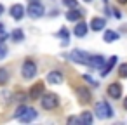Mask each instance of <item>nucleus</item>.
I'll return each instance as SVG.
<instances>
[{"label": "nucleus", "instance_id": "nucleus-17", "mask_svg": "<svg viewBox=\"0 0 127 125\" xmlns=\"http://www.w3.org/2000/svg\"><path fill=\"white\" fill-rule=\"evenodd\" d=\"M78 122H80L82 125H91V123H92V113H91V111H82Z\"/></svg>", "mask_w": 127, "mask_h": 125}, {"label": "nucleus", "instance_id": "nucleus-28", "mask_svg": "<svg viewBox=\"0 0 127 125\" xmlns=\"http://www.w3.org/2000/svg\"><path fill=\"white\" fill-rule=\"evenodd\" d=\"M2 14H4V5L0 4V16H2Z\"/></svg>", "mask_w": 127, "mask_h": 125}, {"label": "nucleus", "instance_id": "nucleus-12", "mask_svg": "<svg viewBox=\"0 0 127 125\" xmlns=\"http://www.w3.org/2000/svg\"><path fill=\"white\" fill-rule=\"evenodd\" d=\"M35 118H37V111H35L33 108H26V111L19 116V122L28 123V122H32V120H35Z\"/></svg>", "mask_w": 127, "mask_h": 125}, {"label": "nucleus", "instance_id": "nucleus-16", "mask_svg": "<svg viewBox=\"0 0 127 125\" xmlns=\"http://www.w3.org/2000/svg\"><path fill=\"white\" fill-rule=\"evenodd\" d=\"M77 94H78V97H80L82 102H89V101H91V92H89V89L78 87V89H77Z\"/></svg>", "mask_w": 127, "mask_h": 125}, {"label": "nucleus", "instance_id": "nucleus-19", "mask_svg": "<svg viewBox=\"0 0 127 125\" xmlns=\"http://www.w3.org/2000/svg\"><path fill=\"white\" fill-rule=\"evenodd\" d=\"M9 82V71L7 68H0V85H5Z\"/></svg>", "mask_w": 127, "mask_h": 125}, {"label": "nucleus", "instance_id": "nucleus-9", "mask_svg": "<svg viewBox=\"0 0 127 125\" xmlns=\"http://www.w3.org/2000/svg\"><path fill=\"white\" fill-rule=\"evenodd\" d=\"M11 16H12L16 21L23 19V16H25V7H23L21 4H14V5L11 7Z\"/></svg>", "mask_w": 127, "mask_h": 125}, {"label": "nucleus", "instance_id": "nucleus-14", "mask_svg": "<svg viewBox=\"0 0 127 125\" xmlns=\"http://www.w3.org/2000/svg\"><path fill=\"white\" fill-rule=\"evenodd\" d=\"M73 33H75V37H85V33H87V25H85L84 21H78V23L75 25Z\"/></svg>", "mask_w": 127, "mask_h": 125}, {"label": "nucleus", "instance_id": "nucleus-2", "mask_svg": "<svg viewBox=\"0 0 127 125\" xmlns=\"http://www.w3.org/2000/svg\"><path fill=\"white\" fill-rule=\"evenodd\" d=\"M21 75L26 78V80H30V78H33L35 75H37V64L32 61V59H26L25 63H23V68H21Z\"/></svg>", "mask_w": 127, "mask_h": 125}, {"label": "nucleus", "instance_id": "nucleus-26", "mask_svg": "<svg viewBox=\"0 0 127 125\" xmlns=\"http://www.w3.org/2000/svg\"><path fill=\"white\" fill-rule=\"evenodd\" d=\"M113 16H115V18H117V19H120V18H122V12H120V11H117V9H115V11H113Z\"/></svg>", "mask_w": 127, "mask_h": 125}, {"label": "nucleus", "instance_id": "nucleus-31", "mask_svg": "<svg viewBox=\"0 0 127 125\" xmlns=\"http://www.w3.org/2000/svg\"><path fill=\"white\" fill-rule=\"evenodd\" d=\"M32 2H38V0H32Z\"/></svg>", "mask_w": 127, "mask_h": 125}, {"label": "nucleus", "instance_id": "nucleus-21", "mask_svg": "<svg viewBox=\"0 0 127 125\" xmlns=\"http://www.w3.org/2000/svg\"><path fill=\"white\" fill-rule=\"evenodd\" d=\"M118 76H120V78H127V63L120 64V68H118Z\"/></svg>", "mask_w": 127, "mask_h": 125}, {"label": "nucleus", "instance_id": "nucleus-4", "mask_svg": "<svg viewBox=\"0 0 127 125\" xmlns=\"http://www.w3.org/2000/svg\"><path fill=\"white\" fill-rule=\"evenodd\" d=\"M44 12H45V9H44V5H42L40 2H32V4L28 5V16L33 18V19L42 18Z\"/></svg>", "mask_w": 127, "mask_h": 125}, {"label": "nucleus", "instance_id": "nucleus-27", "mask_svg": "<svg viewBox=\"0 0 127 125\" xmlns=\"http://www.w3.org/2000/svg\"><path fill=\"white\" fill-rule=\"evenodd\" d=\"M2 33H5V30H4V25L0 23V35H2Z\"/></svg>", "mask_w": 127, "mask_h": 125}, {"label": "nucleus", "instance_id": "nucleus-22", "mask_svg": "<svg viewBox=\"0 0 127 125\" xmlns=\"http://www.w3.org/2000/svg\"><path fill=\"white\" fill-rule=\"evenodd\" d=\"M63 4H64L66 7L73 9V7H77V0H63Z\"/></svg>", "mask_w": 127, "mask_h": 125}, {"label": "nucleus", "instance_id": "nucleus-32", "mask_svg": "<svg viewBox=\"0 0 127 125\" xmlns=\"http://www.w3.org/2000/svg\"><path fill=\"white\" fill-rule=\"evenodd\" d=\"M85 2H91V0H85Z\"/></svg>", "mask_w": 127, "mask_h": 125}, {"label": "nucleus", "instance_id": "nucleus-18", "mask_svg": "<svg viewBox=\"0 0 127 125\" xmlns=\"http://www.w3.org/2000/svg\"><path fill=\"white\" fill-rule=\"evenodd\" d=\"M115 40H118V33L113 31V30H106V31H104V42L111 44V42H115Z\"/></svg>", "mask_w": 127, "mask_h": 125}, {"label": "nucleus", "instance_id": "nucleus-25", "mask_svg": "<svg viewBox=\"0 0 127 125\" xmlns=\"http://www.w3.org/2000/svg\"><path fill=\"white\" fill-rule=\"evenodd\" d=\"M84 78H85V80H87L89 83H92V85H97V83H96V82H94V80H92V78H91L89 75H84Z\"/></svg>", "mask_w": 127, "mask_h": 125}, {"label": "nucleus", "instance_id": "nucleus-1", "mask_svg": "<svg viewBox=\"0 0 127 125\" xmlns=\"http://www.w3.org/2000/svg\"><path fill=\"white\" fill-rule=\"evenodd\" d=\"M94 111H96V116L97 118H111L113 116V109H111V106L106 101H99L96 104Z\"/></svg>", "mask_w": 127, "mask_h": 125}, {"label": "nucleus", "instance_id": "nucleus-29", "mask_svg": "<svg viewBox=\"0 0 127 125\" xmlns=\"http://www.w3.org/2000/svg\"><path fill=\"white\" fill-rule=\"evenodd\" d=\"M124 108H125V109H127V97H125V99H124Z\"/></svg>", "mask_w": 127, "mask_h": 125}, {"label": "nucleus", "instance_id": "nucleus-6", "mask_svg": "<svg viewBox=\"0 0 127 125\" xmlns=\"http://www.w3.org/2000/svg\"><path fill=\"white\" fill-rule=\"evenodd\" d=\"M106 92H108V96H110V97H113V99L122 97V83H118V82L110 83V85H108V89H106Z\"/></svg>", "mask_w": 127, "mask_h": 125}, {"label": "nucleus", "instance_id": "nucleus-11", "mask_svg": "<svg viewBox=\"0 0 127 125\" xmlns=\"http://www.w3.org/2000/svg\"><path fill=\"white\" fill-rule=\"evenodd\" d=\"M87 64H89L91 68H94V70H99V68H103V64H104V57H103V56H91Z\"/></svg>", "mask_w": 127, "mask_h": 125}, {"label": "nucleus", "instance_id": "nucleus-15", "mask_svg": "<svg viewBox=\"0 0 127 125\" xmlns=\"http://www.w3.org/2000/svg\"><path fill=\"white\" fill-rule=\"evenodd\" d=\"M66 19H68V21H80V19H82V12H80L77 7H73L71 11L66 12Z\"/></svg>", "mask_w": 127, "mask_h": 125}, {"label": "nucleus", "instance_id": "nucleus-8", "mask_svg": "<svg viewBox=\"0 0 127 125\" xmlns=\"http://www.w3.org/2000/svg\"><path fill=\"white\" fill-rule=\"evenodd\" d=\"M47 82L52 83V85H59V83H63V73L58 71V70L51 71V73L47 75Z\"/></svg>", "mask_w": 127, "mask_h": 125}, {"label": "nucleus", "instance_id": "nucleus-10", "mask_svg": "<svg viewBox=\"0 0 127 125\" xmlns=\"http://www.w3.org/2000/svg\"><path fill=\"white\" fill-rule=\"evenodd\" d=\"M117 64V56H111L104 64H103V68H101V75L103 76H106V75H110V71L113 70V66Z\"/></svg>", "mask_w": 127, "mask_h": 125}, {"label": "nucleus", "instance_id": "nucleus-23", "mask_svg": "<svg viewBox=\"0 0 127 125\" xmlns=\"http://www.w3.org/2000/svg\"><path fill=\"white\" fill-rule=\"evenodd\" d=\"M25 111H26V106H19V108L16 109V113H14V118H19Z\"/></svg>", "mask_w": 127, "mask_h": 125}, {"label": "nucleus", "instance_id": "nucleus-13", "mask_svg": "<svg viewBox=\"0 0 127 125\" xmlns=\"http://www.w3.org/2000/svg\"><path fill=\"white\" fill-rule=\"evenodd\" d=\"M104 26H106V19H104V18H92V21H91V30L101 31Z\"/></svg>", "mask_w": 127, "mask_h": 125}, {"label": "nucleus", "instance_id": "nucleus-30", "mask_svg": "<svg viewBox=\"0 0 127 125\" xmlns=\"http://www.w3.org/2000/svg\"><path fill=\"white\" fill-rule=\"evenodd\" d=\"M118 4H127V0H117Z\"/></svg>", "mask_w": 127, "mask_h": 125}, {"label": "nucleus", "instance_id": "nucleus-3", "mask_svg": "<svg viewBox=\"0 0 127 125\" xmlns=\"http://www.w3.org/2000/svg\"><path fill=\"white\" fill-rule=\"evenodd\" d=\"M40 104H42V108H44V109H54V108H58L59 99H58V96H56V94H45V96H42Z\"/></svg>", "mask_w": 127, "mask_h": 125}, {"label": "nucleus", "instance_id": "nucleus-24", "mask_svg": "<svg viewBox=\"0 0 127 125\" xmlns=\"http://www.w3.org/2000/svg\"><path fill=\"white\" fill-rule=\"evenodd\" d=\"M5 56H7V47L4 44H0V59H4Z\"/></svg>", "mask_w": 127, "mask_h": 125}, {"label": "nucleus", "instance_id": "nucleus-5", "mask_svg": "<svg viewBox=\"0 0 127 125\" xmlns=\"http://www.w3.org/2000/svg\"><path fill=\"white\" fill-rule=\"evenodd\" d=\"M75 63H80V64H87L89 63V54L85 52V50H80V49H75L73 52H71V56H70Z\"/></svg>", "mask_w": 127, "mask_h": 125}, {"label": "nucleus", "instance_id": "nucleus-7", "mask_svg": "<svg viewBox=\"0 0 127 125\" xmlns=\"http://www.w3.org/2000/svg\"><path fill=\"white\" fill-rule=\"evenodd\" d=\"M42 94H44V83H42V82H37V83L30 89L28 97H30V99H38V97H42Z\"/></svg>", "mask_w": 127, "mask_h": 125}, {"label": "nucleus", "instance_id": "nucleus-20", "mask_svg": "<svg viewBox=\"0 0 127 125\" xmlns=\"http://www.w3.org/2000/svg\"><path fill=\"white\" fill-rule=\"evenodd\" d=\"M11 38H12V42H21V40L25 38V33H23L21 30H14L12 35H11Z\"/></svg>", "mask_w": 127, "mask_h": 125}]
</instances>
